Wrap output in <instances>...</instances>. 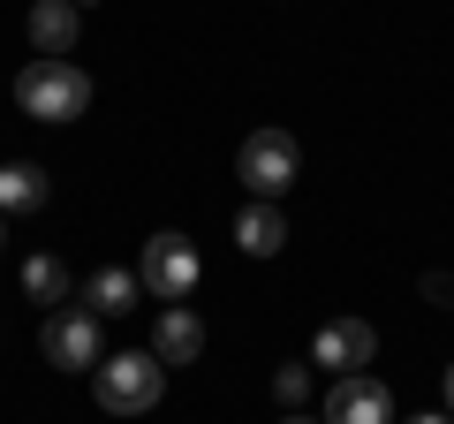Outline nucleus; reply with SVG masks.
Here are the masks:
<instances>
[{
  "label": "nucleus",
  "mask_w": 454,
  "mask_h": 424,
  "mask_svg": "<svg viewBox=\"0 0 454 424\" xmlns=\"http://www.w3.org/2000/svg\"><path fill=\"white\" fill-rule=\"evenodd\" d=\"M160 387H167V364L152 357V349H121V357H106L91 372L98 409H114V417H145V409L160 402Z\"/></svg>",
  "instance_id": "1"
},
{
  "label": "nucleus",
  "mask_w": 454,
  "mask_h": 424,
  "mask_svg": "<svg viewBox=\"0 0 454 424\" xmlns=\"http://www.w3.org/2000/svg\"><path fill=\"white\" fill-rule=\"evenodd\" d=\"M16 106L31 122H76L83 106H91V76H83L76 61H31L16 76Z\"/></svg>",
  "instance_id": "2"
},
{
  "label": "nucleus",
  "mask_w": 454,
  "mask_h": 424,
  "mask_svg": "<svg viewBox=\"0 0 454 424\" xmlns=\"http://www.w3.org/2000/svg\"><path fill=\"white\" fill-rule=\"evenodd\" d=\"M235 175H243L250 197H265V205H280L288 197V182L303 175V152H295L288 130H250L243 152H235Z\"/></svg>",
  "instance_id": "3"
},
{
  "label": "nucleus",
  "mask_w": 454,
  "mask_h": 424,
  "mask_svg": "<svg viewBox=\"0 0 454 424\" xmlns=\"http://www.w3.org/2000/svg\"><path fill=\"white\" fill-rule=\"evenodd\" d=\"M205 280V265H197V243L190 235H152L145 243V258H137V288H152L160 303H190V288Z\"/></svg>",
  "instance_id": "4"
},
{
  "label": "nucleus",
  "mask_w": 454,
  "mask_h": 424,
  "mask_svg": "<svg viewBox=\"0 0 454 424\" xmlns=\"http://www.w3.org/2000/svg\"><path fill=\"white\" fill-rule=\"evenodd\" d=\"M38 349H46L53 372H98L106 364V342H98V318L91 310H46V326H38Z\"/></svg>",
  "instance_id": "5"
},
{
  "label": "nucleus",
  "mask_w": 454,
  "mask_h": 424,
  "mask_svg": "<svg viewBox=\"0 0 454 424\" xmlns=\"http://www.w3.org/2000/svg\"><path fill=\"white\" fill-rule=\"evenodd\" d=\"M318 424H394V394L379 372H348L333 379V394H325V417Z\"/></svg>",
  "instance_id": "6"
},
{
  "label": "nucleus",
  "mask_w": 454,
  "mask_h": 424,
  "mask_svg": "<svg viewBox=\"0 0 454 424\" xmlns=\"http://www.w3.org/2000/svg\"><path fill=\"white\" fill-rule=\"evenodd\" d=\"M379 357V334L364 326V318H325L318 334H310V364H325L333 379H348V372H364V364Z\"/></svg>",
  "instance_id": "7"
},
{
  "label": "nucleus",
  "mask_w": 454,
  "mask_h": 424,
  "mask_svg": "<svg viewBox=\"0 0 454 424\" xmlns=\"http://www.w3.org/2000/svg\"><path fill=\"white\" fill-rule=\"evenodd\" d=\"M152 357L175 372V364H197L205 357V318H197L190 303H167L160 310V326H152Z\"/></svg>",
  "instance_id": "8"
},
{
  "label": "nucleus",
  "mask_w": 454,
  "mask_h": 424,
  "mask_svg": "<svg viewBox=\"0 0 454 424\" xmlns=\"http://www.w3.org/2000/svg\"><path fill=\"white\" fill-rule=\"evenodd\" d=\"M76 31H83V16L68 8V0H38V8H31V46H38V61H68Z\"/></svg>",
  "instance_id": "9"
},
{
  "label": "nucleus",
  "mask_w": 454,
  "mask_h": 424,
  "mask_svg": "<svg viewBox=\"0 0 454 424\" xmlns=\"http://www.w3.org/2000/svg\"><path fill=\"white\" fill-rule=\"evenodd\" d=\"M235 243H243L250 258H273V250H288V212L265 205V197H250L243 220H235Z\"/></svg>",
  "instance_id": "10"
},
{
  "label": "nucleus",
  "mask_w": 454,
  "mask_h": 424,
  "mask_svg": "<svg viewBox=\"0 0 454 424\" xmlns=\"http://www.w3.org/2000/svg\"><path fill=\"white\" fill-rule=\"evenodd\" d=\"M129 303H137V273H121V265H98V273L83 280V310H91V318H121Z\"/></svg>",
  "instance_id": "11"
},
{
  "label": "nucleus",
  "mask_w": 454,
  "mask_h": 424,
  "mask_svg": "<svg viewBox=\"0 0 454 424\" xmlns=\"http://www.w3.org/2000/svg\"><path fill=\"white\" fill-rule=\"evenodd\" d=\"M46 197H53L46 167H31V160H8V167H0V212H38Z\"/></svg>",
  "instance_id": "12"
},
{
  "label": "nucleus",
  "mask_w": 454,
  "mask_h": 424,
  "mask_svg": "<svg viewBox=\"0 0 454 424\" xmlns=\"http://www.w3.org/2000/svg\"><path fill=\"white\" fill-rule=\"evenodd\" d=\"M23 288H31V303H61L68 295V265L38 250V258H23Z\"/></svg>",
  "instance_id": "13"
},
{
  "label": "nucleus",
  "mask_w": 454,
  "mask_h": 424,
  "mask_svg": "<svg viewBox=\"0 0 454 424\" xmlns=\"http://www.w3.org/2000/svg\"><path fill=\"white\" fill-rule=\"evenodd\" d=\"M273 402L280 409H303L310 402V364H280V372H273Z\"/></svg>",
  "instance_id": "14"
},
{
  "label": "nucleus",
  "mask_w": 454,
  "mask_h": 424,
  "mask_svg": "<svg viewBox=\"0 0 454 424\" xmlns=\"http://www.w3.org/2000/svg\"><path fill=\"white\" fill-rule=\"evenodd\" d=\"M424 295L432 303H454V273H424Z\"/></svg>",
  "instance_id": "15"
},
{
  "label": "nucleus",
  "mask_w": 454,
  "mask_h": 424,
  "mask_svg": "<svg viewBox=\"0 0 454 424\" xmlns=\"http://www.w3.org/2000/svg\"><path fill=\"white\" fill-rule=\"evenodd\" d=\"M439 394H447V417H454V364H447V372H439Z\"/></svg>",
  "instance_id": "16"
},
{
  "label": "nucleus",
  "mask_w": 454,
  "mask_h": 424,
  "mask_svg": "<svg viewBox=\"0 0 454 424\" xmlns=\"http://www.w3.org/2000/svg\"><path fill=\"white\" fill-rule=\"evenodd\" d=\"M409 424H454V417H447V409H424V417H409Z\"/></svg>",
  "instance_id": "17"
},
{
  "label": "nucleus",
  "mask_w": 454,
  "mask_h": 424,
  "mask_svg": "<svg viewBox=\"0 0 454 424\" xmlns=\"http://www.w3.org/2000/svg\"><path fill=\"white\" fill-rule=\"evenodd\" d=\"M68 8H76V16H83V8H98V0H68Z\"/></svg>",
  "instance_id": "18"
},
{
  "label": "nucleus",
  "mask_w": 454,
  "mask_h": 424,
  "mask_svg": "<svg viewBox=\"0 0 454 424\" xmlns=\"http://www.w3.org/2000/svg\"><path fill=\"white\" fill-rule=\"evenodd\" d=\"M280 424H310V417H295V409H288V417H280Z\"/></svg>",
  "instance_id": "19"
},
{
  "label": "nucleus",
  "mask_w": 454,
  "mask_h": 424,
  "mask_svg": "<svg viewBox=\"0 0 454 424\" xmlns=\"http://www.w3.org/2000/svg\"><path fill=\"white\" fill-rule=\"evenodd\" d=\"M0 243H8V228H0Z\"/></svg>",
  "instance_id": "20"
}]
</instances>
